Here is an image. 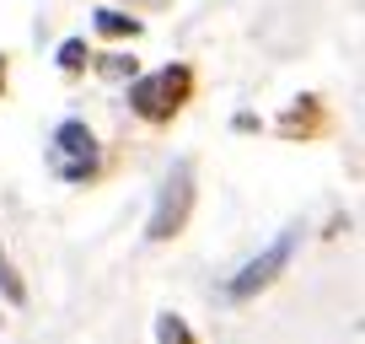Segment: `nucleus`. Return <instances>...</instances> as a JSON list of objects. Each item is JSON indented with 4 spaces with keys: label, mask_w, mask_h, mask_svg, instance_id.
I'll return each instance as SVG.
<instances>
[{
    "label": "nucleus",
    "mask_w": 365,
    "mask_h": 344,
    "mask_svg": "<svg viewBox=\"0 0 365 344\" xmlns=\"http://www.w3.org/2000/svg\"><path fill=\"white\" fill-rule=\"evenodd\" d=\"M194 86H199L194 65H182V59H178V65H161V70H150V76H135V81H129V92H124V103H129V113H135L140 124L167 129L182 108L194 103Z\"/></svg>",
    "instance_id": "obj_1"
},
{
    "label": "nucleus",
    "mask_w": 365,
    "mask_h": 344,
    "mask_svg": "<svg viewBox=\"0 0 365 344\" xmlns=\"http://www.w3.org/2000/svg\"><path fill=\"white\" fill-rule=\"evenodd\" d=\"M43 161H48V172H54L59 183H91V178L103 172V146H97L86 118H59L54 135H48Z\"/></svg>",
    "instance_id": "obj_2"
},
{
    "label": "nucleus",
    "mask_w": 365,
    "mask_h": 344,
    "mask_svg": "<svg viewBox=\"0 0 365 344\" xmlns=\"http://www.w3.org/2000/svg\"><path fill=\"white\" fill-rule=\"evenodd\" d=\"M188 210H194V161H172L167 183L156 194V210L145 221V242H172L188 226Z\"/></svg>",
    "instance_id": "obj_3"
},
{
    "label": "nucleus",
    "mask_w": 365,
    "mask_h": 344,
    "mask_svg": "<svg viewBox=\"0 0 365 344\" xmlns=\"http://www.w3.org/2000/svg\"><path fill=\"white\" fill-rule=\"evenodd\" d=\"M296 242H301V226H285L269 248L258 253V258H247V264L237 269V280L226 285V301H252L258 290H269L274 280H279V269L296 258Z\"/></svg>",
    "instance_id": "obj_4"
},
{
    "label": "nucleus",
    "mask_w": 365,
    "mask_h": 344,
    "mask_svg": "<svg viewBox=\"0 0 365 344\" xmlns=\"http://www.w3.org/2000/svg\"><path fill=\"white\" fill-rule=\"evenodd\" d=\"M328 129V108H322V97H296V103L285 108V118H279V135L285 140H312Z\"/></svg>",
    "instance_id": "obj_5"
},
{
    "label": "nucleus",
    "mask_w": 365,
    "mask_h": 344,
    "mask_svg": "<svg viewBox=\"0 0 365 344\" xmlns=\"http://www.w3.org/2000/svg\"><path fill=\"white\" fill-rule=\"evenodd\" d=\"M91 27H97L103 38H140V27H145V22H140L135 11H113V6H103Z\"/></svg>",
    "instance_id": "obj_6"
},
{
    "label": "nucleus",
    "mask_w": 365,
    "mask_h": 344,
    "mask_svg": "<svg viewBox=\"0 0 365 344\" xmlns=\"http://www.w3.org/2000/svg\"><path fill=\"white\" fill-rule=\"evenodd\" d=\"M54 59H59V70H65V76H81V70L91 65V44H86V38H65Z\"/></svg>",
    "instance_id": "obj_7"
},
{
    "label": "nucleus",
    "mask_w": 365,
    "mask_h": 344,
    "mask_svg": "<svg viewBox=\"0 0 365 344\" xmlns=\"http://www.w3.org/2000/svg\"><path fill=\"white\" fill-rule=\"evenodd\" d=\"M156 344H199V339H194V328H188L178 312H161L156 318Z\"/></svg>",
    "instance_id": "obj_8"
},
{
    "label": "nucleus",
    "mask_w": 365,
    "mask_h": 344,
    "mask_svg": "<svg viewBox=\"0 0 365 344\" xmlns=\"http://www.w3.org/2000/svg\"><path fill=\"white\" fill-rule=\"evenodd\" d=\"M0 290H6V301H11V307H22V301H27V290H22V280H16V269H11V258H6V253H0Z\"/></svg>",
    "instance_id": "obj_9"
},
{
    "label": "nucleus",
    "mask_w": 365,
    "mask_h": 344,
    "mask_svg": "<svg viewBox=\"0 0 365 344\" xmlns=\"http://www.w3.org/2000/svg\"><path fill=\"white\" fill-rule=\"evenodd\" d=\"M97 70H103L108 81H124V76L135 81V70H140V65H135V54H108V59H103Z\"/></svg>",
    "instance_id": "obj_10"
},
{
    "label": "nucleus",
    "mask_w": 365,
    "mask_h": 344,
    "mask_svg": "<svg viewBox=\"0 0 365 344\" xmlns=\"http://www.w3.org/2000/svg\"><path fill=\"white\" fill-rule=\"evenodd\" d=\"M6 81H11V59L0 54V97H6Z\"/></svg>",
    "instance_id": "obj_11"
}]
</instances>
